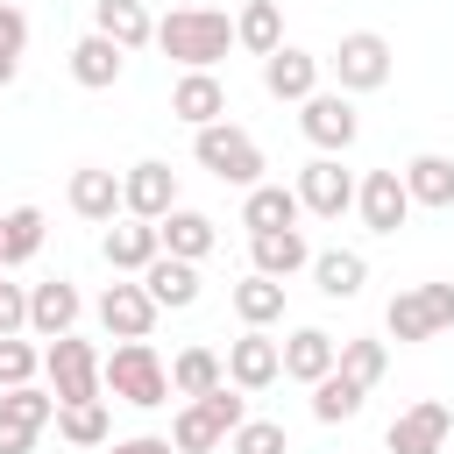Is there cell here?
Here are the masks:
<instances>
[{"mask_svg":"<svg viewBox=\"0 0 454 454\" xmlns=\"http://www.w3.org/2000/svg\"><path fill=\"white\" fill-rule=\"evenodd\" d=\"M277 355H284V376L291 383H319L333 369V333L326 326H298L291 340H277Z\"/></svg>","mask_w":454,"mask_h":454,"instance_id":"484cf974","label":"cell"},{"mask_svg":"<svg viewBox=\"0 0 454 454\" xmlns=\"http://www.w3.org/2000/svg\"><path fill=\"white\" fill-rule=\"evenodd\" d=\"M192 156H199V170H213L220 184H262V149H255V135L248 128H234V121H206V128H192Z\"/></svg>","mask_w":454,"mask_h":454,"instance_id":"3957f363","label":"cell"},{"mask_svg":"<svg viewBox=\"0 0 454 454\" xmlns=\"http://www.w3.org/2000/svg\"><path fill=\"white\" fill-rule=\"evenodd\" d=\"M92 312H99V326H106L114 340H149V326H156V298H149L142 284H106Z\"/></svg>","mask_w":454,"mask_h":454,"instance_id":"7c38bea8","label":"cell"},{"mask_svg":"<svg viewBox=\"0 0 454 454\" xmlns=\"http://www.w3.org/2000/svg\"><path fill=\"white\" fill-rule=\"evenodd\" d=\"M248 255H255V270L262 277H298V270H312V241H305V227H277V234H248Z\"/></svg>","mask_w":454,"mask_h":454,"instance_id":"d6986e66","label":"cell"},{"mask_svg":"<svg viewBox=\"0 0 454 454\" xmlns=\"http://www.w3.org/2000/svg\"><path fill=\"white\" fill-rule=\"evenodd\" d=\"M78 454H92V447H78Z\"/></svg>","mask_w":454,"mask_h":454,"instance_id":"ee69618b","label":"cell"},{"mask_svg":"<svg viewBox=\"0 0 454 454\" xmlns=\"http://www.w3.org/2000/svg\"><path fill=\"white\" fill-rule=\"evenodd\" d=\"M291 192H298V206H305V213H319V220H340V213L355 206V177L340 170V156H312V163L298 170V184H291Z\"/></svg>","mask_w":454,"mask_h":454,"instance_id":"9c48e42d","label":"cell"},{"mask_svg":"<svg viewBox=\"0 0 454 454\" xmlns=\"http://www.w3.org/2000/svg\"><path fill=\"white\" fill-rule=\"evenodd\" d=\"M57 433H64L71 447H106V433H114V411H106V397L57 404Z\"/></svg>","mask_w":454,"mask_h":454,"instance_id":"1f68e13d","label":"cell"},{"mask_svg":"<svg viewBox=\"0 0 454 454\" xmlns=\"http://www.w3.org/2000/svg\"><path fill=\"white\" fill-rule=\"evenodd\" d=\"M35 447V426H14L7 411H0V454H28Z\"/></svg>","mask_w":454,"mask_h":454,"instance_id":"b9f144b4","label":"cell"},{"mask_svg":"<svg viewBox=\"0 0 454 454\" xmlns=\"http://www.w3.org/2000/svg\"><path fill=\"white\" fill-rule=\"evenodd\" d=\"M234 43H241L248 57H270V50L284 43V7H277V0H248V7L234 14Z\"/></svg>","mask_w":454,"mask_h":454,"instance_id":"f1b7e54d","label":"cell"},{"mask_svg":"<svg viewBox=\"0 0 454 454\" xmlns=\"http://www.w3.org/2000/svg\"><path fill=\"white\" fill-rule=\"evenodd\" d=\"M35 369H43V355H35L21 333H0V390H14V383H35Z\"/></svg>","mask_w":454,"mask_h":454,"instance_id":"f35d334b","label":"cell"},{"mask_svg":"<svg viewBox=\"0 0 454 454\" xmlns=\"http://www.w3.org/2000/svg\"><path fill=\"white\" fill-rule=\"evenodd\" d=\"M355 213H362L369 234H397V227L411 220V192H404V177H397V170H369V177L355 184Z\"/></svg>","mask_w":454,"mask_h":454,"instance_id":"30bf717a","label":"cell"},{"mask_svg":"<svg viewBox=\"0 0 454 454\" xmlns=\"http://www.w3.org/2000/svg\"><path fill=\"white\" fill-rule=\"evenodd\" d=\"M142 291L156 298V312H184V305H199V262L156 248V255L142 262Z\"/></svg>","mask_w":454,"mask_h":454,"instance_id":"5bb4252c","label":"cell"},{"mask_svg":"<svg viewBox=\"0 0 454 454\" xmlns=\"http://www.w3.org/2000/svg\"><path fill=\"white\" fill-rule=\"evenodd\" d=\"M114 454H177L163 433H135V440H114Z\"/></svg>","mask_w":454,"mask_h":454,"instance_id":"7bdbcfd3","label":"cell"},{"mask_svg":"<svg viewBox=\"0 0 454 454\" xmlns=\"http://www.w3.org/2000/svg\"><path fill=\"white\" fill-rule=\"evenodd\" d=\"M383 326H390V340H397V348H411V340H433V319H426V298H419V284H411V291H397V298L383 305Z\"/></svg>","mask_w":454,"mask_h":454,"instance_id":"e575fe53","label":"cell"},{"mask_svg":"<svg viewBox=\"0 0 454 454\" xmlns=\"http://www.w3.org/2000/svg\"><path fill=\"white\" fill-rule=\"evenodd\" d=\"M220 369H227L234 390H270V383L284 376V355H277V340H270L262 326H248L241 340H227V362H220Z\"/></svg>","mask_w":454,"mask_h":454,"instance_id":"8fae6325","label":"cell"},{"mask_svg":"<svg viewBox=\"0 0 454 454\" xmlns=\"http://www.w3.org/2000/svg\"><path fill=\"white\" fill-rule=\"evenodd\" d=\"M43 248V206H7L0 213V270H21Z\"/></svg>","mask_w":454,"mask_h":454,"instance_id":"83f0119b","label":"cell"},{"mask_svg":"<svg viewBox=\"0 0 454 454\" xmlns=\"http://www.w3.org/2000/svg\"><path fill=\"white\" fill-rule=\"evenodd\" d=\"M0 411H7L14 426H35V433H43V426L57 419V397L35 390V383H14V390H0Z\"/></svg>","mask_w":454,"mask_h":454,"instance_id":"d590c367","label":"cell"},{"mask_svg":"<svg viewBox=\"0 0 454 454\" xmlns=\"http://www.w3.org/2000/svg\"><path fill=\"white\" fill-rule=\"evenodd\" d=\"M312 284H319V298H362V284H369V262H362V248H319L312 255Z\"/></svg>","mask_w":454,"mask_h":454,"instance_id":"d4e9b609","label":"cell"},{"mask_svg":"<svg viewBox=\"0 0 454 454\" xmlns=\"http://www.w3.org/2000/svg\"><path fill=\"white\" fill-rule=\"evenodd\" d=\"M156 50L177 57L184 71H213V64L234 50V21H227L220 7H170V14L156 21Z\"/></svg>","mask_w":454,"mask_h":454,"instance_id":"6da1fadb","label":"cell"},{"mask_svg":"<svg viewBox=\"0 0 454 454\" xmlns=\"http://www.w3.org/2000/svg\"><path fill=\"white\" fill-rule=\"evenodd\" d=\"M156 241H163V255H184V262H199V255H213L220 227H213L206 213H192V206H170V213L156 220Z\"/></svg>","mask_w":454,"mask_h":454,"instance_id":"7402d4cb","label":"cell"},{"mask_svg":"<svg viewBox=\"0 0 454 454\" xmlns=\"http://www.w3.org/2000/svg\"><path fill=\"white\" fill-rule=\"evenodd\" d=\"M262 92L298 106L305 92H319V57H312V50H291V43H277V50L262 57Z\"/></svg>","mask_w":454,"mask_h":454,"instance_id":"9a60e30c","label":"cell"},{"mask_svg":"<svg viewBox=\"0 0 454 454\" xmlns=\"http://www.w3.org/2000/svg\"><path fill=\"white\" fill-rule=\"evenodd\" d=\"M220 440H227V426L213 419V404H206V397H184V411L170 419V447H177V454H213Z\"/></svg>","mask_w":454,"mask_h":454,"instance_id":"4316f807","label":"cell"},{"mask_svg":"<svg viewBox=\"0 0 454 454\" xmlns=\"http://www.w3.org/2000/svg\"><path fill=\"white\" fill-rule=\"evenodd\" d=\"M170 114H177L184 128H206V121H227V85H220L213 71H184V78L170 85Z\"/></svg>","mask_w":454,"mask_h":454,"instance_id":"ac0fdd59","label":"cell"},{"mask_svg":"<svg viewBox=\"0 0 454 454\" xmlns=\"http://www.w3.org/2000/svg\"><path fill=\"white\" fill-rule=\"evenodd\" d=\"M78 312H85V298H78V284H71V277H50V284H35V291H28V326H35V333H50V340H57V333H71V326H78Z\"/></svg>","mask_w":454,"mask_h":454,"instance_id":"ffe728a7","label":"cell"},{"mask_svg":"<svg viewBox=\"0 0 454 454\" xmlns=\"http://www.w3.org/2000/svg\"><path fill=\"white\" fill-rule=\"evenodd\" d=\"M419 298H426L433 333H447V326H454V284H419Z\"/></svg>","mask_w":454,"mask_h":454,"instance_id":"60d3db41","label":"cell"},{"mask_svg":"<svg viewBox=\"0 0 454 454\" xmlns=\"http://www.w3.org/2000/svg\"><path fill=\"white\" fill-rule=\"evenodd\" d=\"M121 71H128V50H121V43H106L99 28L71 43V78H78L85 92H106V85H121Z\"/></svg>","mask_w":454,"mask_h":454,"instance_id":"e0dca14e","label":"cell"},{"mask_svg":"<svg viewBox=\"0 0 454 454\" xmlns=\"http://www.w3.org/2000/svg\"><path fill=\"white\" fill-rule=\"evenodd\" d=\"M92 28H99L106 43H121V50L156 43V14H149L142 0H92Z\"/></svg>","mask_w":454,"mask_h":454,"instance_id":"603a6c76","label":"cell"},{"mask_svg":"<svg viewBox=\"0 0 454 454\" xmlns=\"http://www.w3.org/2000/svg\"><path fill=\"white\" fill-rule=\"evenodd\" d=\"M447 433H454V411H447L440 397H419L411 411H397V419H390L383 447H390V454H440V447H447Z\"/></svg>","mask_w":454,"mask_h":454,"instance_id":"ba28073f","label":"cell"},{"mask_svg":"<svg viewBox=\"0 0 454 454\" xmlns=\"http://www.w3.org/2000/svg\"><path fill=\"white\" fill-rule=\"evenodd\" d=\"M43 369H50V397H57V404L106 397V383H99V348L78 340V333H57V340L43 348Z\"/></svg>","mask_w":454,"mask_h":454,"instance_id":"277c9868","label":"cell"},{"mask_svg":"<svg viewBox=\"0 0 454 454\" xmlns=\"http://www.w3.org/2000/svg\"><path fill=\"white\" fill-rule=\"evenodd\" d=\"M21 326H28V291L7 284V270H0V333H21Z\"/></svg>","mask_w":454,"mask_h":454,"instance_id":"ab89813d","label":"cell"},{"mask_svg":"<svg viewBox=\"0 0 454 454\" xmlns=\"http://www.w3.org/2000/svg\"><path fill=\"white\" fill-rule=\"evenodd\" d=\"M298 128H305V142H312L319 156H348L355 135H362V114H355L348 92H305V99H298Z\"/></svg>","mask_w":454,"mask_h":454,"instance_id":"5b68a950","label":"cell"},{"mask_svg":"<svg viewBox=\"0 0 454 454\" xmlns=\"http://www.w3.org/2000/svg\"><path fill=\"white\" fill-rule=\"evenodd\" d=\"M404 192H411V206H433V213H447L454 206V156H440V149H419L404 170Z\"/></svg>","mask_w":454,"mask_h":454,"instance_id":"44dd1931","label":"cell"},{"mask_svg":"<svg viewBox=\"0 0 454 454\" xmlns=\"http://www.w3.org/2000/svg\"><path fill=\"white\" fill-rule=\"evenodd\" d=\"M213 383H227V369H220L213 348H184V355L170 362V397H206Z\"/></svg>","mask_w":454,"mask_h":454,"instance_id":"d6a6232c","label":"cell"},{"mask_svg":"<svg viewBox=\"0 0 454 454\" xmlns=\"http://www.w3.org/2000/svg\"><path fill=\"white\" fill-rule=\"evenodd\" d=\"M106 262H114V277H142V262L163 248L156 241V220H135V213H121V220H106Z\"/></svg>","mask_w":454,"mask_h":454,"instance_id":"2e32d148","label":"cell"},{"mask_svg":"<svg viewBox=\"0 0 454 454\" xmlns=\"http://www.w3.org/2000/svg\"><path fill=\"white\" fill-rule=\"evenodd\" d=\"M64 199H71V213H78V220L106 227V220H121V170L78 163V170H71V184H64Z\"/></svg>","mask_w":454,"mask_h":454,"instance_id":"4fadbf2b","label":"cell"},{"mask_svg":"<svg viewBox=\"0 0 454 454\" xmlns=\"http://www.w3.org/2000/svg\"><path fill=\"white\" fill-rule=\"evenodd\" d=\"M227 454H291V440H284L277 419H241V426L227 433Z\"/></svg>","mask_w":454,"mask_h":454,"instance_id":"8d00e7d4","label":"cell"},{"mask_svg":"<svg viewBox=\"0 0 454 454\" xmlns=\"http://www.w3.org/2000/svg\"><path fill=\"white\" fill-rule=\"evenodd\" d=\"M99 383H106L121 404H135V411L170 404V369H163V355H156L149 340H121L114 355H99Z\"/></svg>","mask_w":454,"mask_h":454,"instance_id":"7a4b0ae2","label":"cell"},{"mask_svg":"<svg viewBox=\"0 0 454 454\" xmlns=\"http://www.w3.org/2000/svg\"><path fill=\"white\" fill-rule=\"evenodd\" d=\"M21 50H28V14H21L14 0H0V85H14Z\"/></svg>","mask_w":454,"mask_h":454,"instance_id":"74e56055","label":"cell"},{"mask_svg":"<svg viewBox=\"0 0 454 454\" xmlns=\"http://www.w3.org/2000/svg\"><path fill=\"white\" fill-rule=\"evenodd\" d=\"M170 206H177V170H170V163L142 156V163L121 170V213H135V220H163Z\"/></svg>","mask_w":454,"mask_h":454,"instance_id":"52a82bcc","label":"cell"},{"mask_svg":"<svg viewBox=\"0 0 454 454\" xmlns=\"http://www.w3.org/2000/svg\"><path fill=\"white\" fill-rule=\"evenodd\" d=\"M333 369H340L348 383L376 390V383H383V369H390V340H369V333H355V340H340V348H333Z\"/></svg>","mask_w":454,"mask_h":454,"instance_id":"4dcf8cb0","label":"cell"},{"mask_svg":"<svg viewBox=\"0 0 454 454\" xmlns=\"http://www.w3.org/2000/svg\"><path fill=\"white\" fill-rule=\"evenodd\" d=\"M298 192L291 184H248V199H241V227L248 234H277V227H298Z\"/></svg>","mask_w":454,"mask_h":454,"instance_id":"cb8c5ba5","label":"cell"},{"mask_svg":"<svg viewBox=\"0 0 454 454\" xmlns=\"http://www.w3.org/2000/svg\"><path fill=\"white\" fill-rule=\"evenodd\" d=\"M227 298H234L241 326H270V319H284V284H277V277H262V270H248Z\"/></svg>","mask_w":454,"mask_h":454,"instance_id":"f546056e","label":"cell"},{"mask_svg":"<svg viewBox=\"0 0 454 454\" xmlns=\"http://www.w3.org/2000/svg\"><path fill=\"white\" fill-rule=\"evenodd\" d=\"M362 397H369L362 383H348L340 369H326V376L312 383V419H319V426H340V419H355V411H362Z\"/></svg>","mask_w":454,"mask_h":454,"instance_id":"836d02e7","label":"cell"},{"mask_svg":"<svg viewBox=\"0 0 454 454\" xmlns=\"http://www.w3.org/2000/svg\"><path fill=\"white\" fill-rule=\"evenodd\" d=\"M326 64H333V92H376V85H390V43L376 28H348Z\"/></svg>","mask_w":454,"mask_h":454,"instance_id":"8992f818","label":"cell"}]
</instances>
